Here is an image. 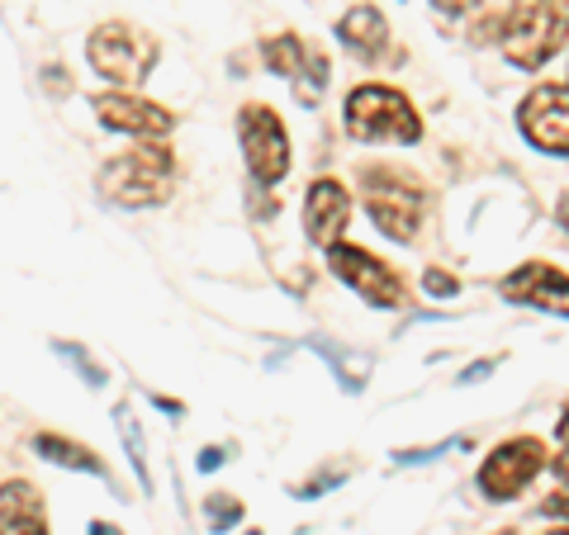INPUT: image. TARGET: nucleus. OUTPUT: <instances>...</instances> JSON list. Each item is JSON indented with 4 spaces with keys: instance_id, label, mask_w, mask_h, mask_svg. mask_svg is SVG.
<instances>
[{
    "instance_id": "nucleus-13",
    "label": "nucleus",
    "mask_w": 569,
    "mask_h": 535,
    "mask_svg": "<svg viewBox=\"0 0 569 535\" xmlns=\"http://www.w3.org/2000/svg\"><path fill=\"white\" fill-rule=\"evenodd\" d=\"M337 39H342L361 62H376V58H385V48H389V24L380 20V10L356 6L347 20L337 24Z\"/></svg>"
},
{
    "instance_id": "nucleus-16",
    "label": "nucleus",
    "mask_w": 569,
    "mask_h": 535,
    "mask_svg": "<svg viewBox=\"0 0 569 535\" xmlns=\"http://www.w3.org/2000/svg\"><path fill=\"white\" fill-rule=\"evenodd\" d=\"M266 67L276 71V77H284V81H295L299 71H305V62H309V48L299 43V39H290V33H284V39H266Z\"/></svg>"
},
{
    "instance_id": "nucleus-24",
    "label": "nucleus",
    "mask_w": 569,
    "mask_h": 535,
    "mask_svg": "<svg viewBox=\"0 0 569 535\" xmlns=\"http://www.w3.org/2000/svg\"><path fill=\"white\" fill-rule=\"evenodd\" d=\"M432 6H441V10H447V14H460V10H470V6H475V0H432Z\"/></svg>"
},
{
    "instance_id": "nucleus-3",
    "label": "nucleus",
    "mask_w": 569,
    "mask_h": 535,
    "mask_svg": "<svg viewBox=\"0 0 569 535\" xmlns=\"http://www.w3.org/2000/svg\"><path fill=\"white\" fill-rule=\"evenodd\" d=\"M361 190H366V209L376 228L385 238H399V242H413L418 223H422V209H427V194L413 175H403L395 166H366L361 171Z\"/></svg>"
},
{
    "instance_id": "nucleus-21",
    "label": "nucleus",
    "mask_w": 569,
    "mask_h": 535,
    "mask_svg": "<svg viewBox=\"0 0 569 535\" xmlns=\"http://www.w3.org/2000/svg\"><path fill=\"white\" fill-rule=\"evenodd\" d=\"M242 516V507H238V497H209V531H228Z\"/></svg>"
},
{
    "instance_id": "nucleus-8",
    "label": "nucleus",
    "mask_w": 569,
    "mask_h": 535,
    "mask_svg": "<svg viewBox=\"0 0 569 535\" xmlns=\"http://www.w3.org/2000/svg\"><path fill=\"white\" fill-rule=\"evenodd\" d=\"M328 265L337 280H347L356 294H366L376 309H403L408 303V290L403 280L389 271L385 261H376L370 252H361V246H332L328 252Z\"/></svg>"
},
{
    "instance_id": "nucleus-31",
    "label": "nucleus",
    "mask_w": 569,
    "mask_h": 535,
    "mask_svg": "<svg viewBox=\"0 0 569 535\" xmlns=\"http://www.w3.org/2000/svg\"><path fill=\"white\" fill-rule=\"evenodd\" d=\"M493 535H518V531H493Z\"/></svg>"
},
{
    "instance_id": "nucleus-10",
    "label": "nucleus",
    "mask_w": 569,
    "mask_h": 535,
    "mask_svg": "<svg viewBox=\"0 0 569 535\" xmlns=\"http://www.w3.org/2000/svg\"><path fill=\"white\" fill-rule=\"evenodd\" d=\"M96 119L114 133H133V138H167L176 129V119L167 110H157L148 100H133V95H96Z\"/></svg>"
},
{
    "instance_id": "nucleus-32",
    "label": "nucleus",
    "mask_w": 569,
    "mask_h": 535,
    "mask_svg": "<svg viewBox=\"0 0 569 535\" xmlns=\"http://www.w3.org/2000/svg\"><path fill=\"white\" fill-rule=\"evenodd\" d=\"M546 535H569V531H546Z\"/></svg>"
},
{
    "instance_id": "nucleus-26",
    "label": "nucleus",
    "mask_w": 569,
    "mask_h": 535,
    "mask_svg": "<svg viewBox=\"0 0 569 535\" xmlns=\"http://www.w3.org/2000/svg\"><path fill=\"white\" fill-rule=\"evenodd\" d=\"M546 512H550V516H569V497H550Z\"/></svg>"
},
{
    "instance_id": "nucleus-4",
    "label": "nucleus",
    "mask_w": 569,
    "mask_h": 535,
    "mask_svg": "<svg viewBox=\"0 0 569 535\" xmlns=\"http://www.w3.org/2000/svg\"><path fill=\"white\" fill-rule=\"evenodd\" d=\"M347 133L361 142H418L422 123L399 91L389 85H361L347 95Z\"/></svg>"
},
{
    "instance_id": "nucleus-29",
    "label": "nucleus",
    "mask_w": 569,
    "mask_h": 535,
    "mask_svg": "<svg viewBox=\"0 0 569 535\" xmlns=\"http://www.w3.org/2000/svg\"><path fill=\"white\" fill-rule=\"evenodd\" d=\"M560 228H569V194L560 200Z\"/></svg>"
},
{
    "instance_id": "nucleus-7",
    "label": "nucleus",
    "mask_w": 569,
    "mask_h": 535,
    "mask_svg": "<svg viewBox=\"0 0 569 535\" xmlns=\"http://www.w3.org/2000/svg\"><path fill=\"white\" fill-rule=\"evenodd\" d=\"M541 470H546V445L537 436L503 441L485 460V470H479V493L493 497V503H503V497H518Z\"/></svg>"
},
{
    "instance_id": "nucleus-17",
    "label": "nucleus",
    "mask_w": 569,
    "mask_h": 535,
    "mask_svg": "<svg viewBox=\"0 0 569 535\" xmlns=\"http://www.w3.org/2000/svg\"><path fill=\"white\" fill-rule=\"evenodd\" d=\"M114 426H119V441H123V451H129V465L138 474V488L142 493H152V474H148V455H142V432H138V422L129 407H119L114 413Z\"/></svg>"
},
{
    "instance_id": "nucleus-15",
    "label": "nucleus",
    "mask_w": 569,
    "mask_h": 535,
    "mask_svg": "<svg viewBox=\"0 0 569 535\" xmlns=\"http://www.w3.org/2000/svg\"><path fill=\"white\" fill-rule=\"evenodd\" d=\"M33 451H39L43 460H52V465H62V470H81V474L104 478V465H100V460L86 451V445L67 441V436H39V441H33Z\"/></svg>"
},
{
    "instance_id": "nucleus-2",
    "label": "nucleus",
    "mask_w": 569,
    "mask_h": 535,
    "mask_svg": "<svg viewBox=\"0 0 569 535\" xmlns=\"http://www.w3.org/2000/svg\"><path fill=\"white\" fill-rule=\"evenodd\" d=\"M569 39V0H512L508 29H503V52L512 67L537 71L560 52Z\"/></svg>"
},
{
    "instance_id": "nucleus-1",
    "label": "nucleus",
    "mask_w": 569,
    "mask_h": 535,
    "mask_svg": "<svg viewBox=\"0 0 569 535\" xmlns=\"http://www.w3.org/2000/svg\"><path fill=\"white\" fill-rule=\"evenodd\" d=\"M171 175H176L171 152L162 142H148V148H129L100 166V194L123 209H148L171 194Z\"/></svg>"
},
{
    "instance_id": "nucleus-20",
    "label": "nucleus",
    "mask_w": 569,
    "mask_h": 535,
    "mask_svg": "<svg viewBox=\"0 0 569 535\" xmlns=\"http://www.w3.org/2000/svg\"><path fill=\"white\" fill-rule=\"evenodd\" d=\"M58 355H67V361L81 370V380H86V384H96V388L104 384V370H100V365H96L91 355H86V351H81L77 342H58Z\"/></svg>"
},
{
    "instance_id": "nucleus-22",
    "label": "nucleus",
    "mask_w": 569,
    "mask_h": 535,
    "mask_svg": "<svg viewBox=\"0 0 569 535\" xmlns=\"http://www.w3.org/2000/svg\"><path fill=\"white\" fill-rule=\"evenodd\" d=\"M347 478V465H337V470H328V474H313L309 484H299V493L295 497H318V493H328V488H337Z\"/></svg>"
},
{
    "instance_id": "nucleus-30",
    "label": "nucleus",
    "mask_w": 569,
    "mask_h": 535,
    "mask_svg": "<svg viewBox=\"0 0 569 535\" xmlns=\"http://www.w3.org/2000/svg\"><path fill=\"white\" fill-rule=\"evenodd\" d=\"M556 432H560V441H565V445H569V413H565V417H560V426H556Z\"/></svg>"
},
{
    "instance_id": "nucleus-9",
    "label": "nucleus",
    "mask_w": 569,
    "mask_h": 535,
    "mask_svg": "<svg viewBox=\"0 0 569 535\" xmlns=\"http://www.w3.org/2000/svg\"><path fill=\"white\" fill-rule=\"evenodd\" d=\"M518 123L541 152L569 157V85H537L522 100Z\"/></svg>"
},
{
    "instance_id": "nucleus-5",
    "label": "nucleus",
    "mask_w": 569,
    "mask_h": 535,
    "mask_svg": "<svg viewBox=\"0 0 569 535\" xmlns=\"http://www.w3.org/2000/svg\"><path fill=\"white\" fill-rule=\"evenodd\" d=\"M86 52H91V67L100 71L104 81H114V85L148 81V71L157 62V43L148 39V33L129 29V24H104V29H96L91 43H86Z\"/></svg>"
},
{
    "instance_id": "nucleus-14",
    "label": "nucleus",
    "mask_w": 569,
    "mask_h": 535,
    "mask_svg": "<svg viewBox=\"0 0 569 535\" xmlns=\"http://www.w3.org/2000/svg\"><path fill=\"white\" fill-rule=\"evenodd\" d=\"M0 535H48L43 531V503L29 484H6V497H0Z\"/></svg>"
},
{
    "instance_id": "nucleus-12",
    "label": "nucleus",
    "mask_w": 569,
    "mask_h": 535,
    "mask_svg": "<svg viewBox=\"0 0 569 535\" xmlns=\"http://www.w3.org/2000/svg\"><path fill=\"white\" fill-rule=\"evenodd\" d=\"M347 219H351V194L337 185V181H313L309 185V200H305V233H309V242L337 246Z\"/></svg>"
},
{
    "instance_id": "nucleus-6",
    "label": "nucleus",
    "mask_w": 569,
    "mask_h": 535,
    "mask_svg": "<svg viewBox=\"0 0 569 535\" xmlns=\"http://www.w3.org/2000/svg\"><path fill=\"white\" fill-rule=\"evenodd\" d=\"M238 138H242V157H247V171L257 175V185H276L290 171V138H284L276 110L247 104L238 114Z\"/></svg>"
},
{
    "instance_id": "nucleus-11",
    "label": "nucleus",
    "mask_w": 569,
    "mask_h": 535,
    "mask_svg": "<svg viewBox=\"0 0 569 535\" xmlns=\"http://www.w3.org/2000/svg\"><path fill=\"white\" fill-rule=\"evenodd\" d=\"M503 294L518 299V303H531V309H550V313L569 317V275L556 271V265H546V261H531L518 275H508Z\"/></svg>"
},
{
    "instance_id": "nucleus-25",
    "label": "nucleus",
    "mask_w": 569,
    "mask_h": 535,
    "mask_svg": "<svg viewBox=\"0 0 569 535\" xmlns=\"http://www.w3.org/2000/svg\"><path fill=\"white\" fill-rule=\"evenodd\" d=\"M219 465H223V451H204V455H200V470H204V474L219 470Z\"/></svg>"
},
{
    "instance_id": "nucleus-18",
    "label": "nucleus",
    "mask_w": 569,
    "mask_h": 535,
    "mask_svg": "<svg viewBox=\"0 0 569 535\" xmlns=\"http://www.w3.org/2000/svg\"><path fill=\"white\" fill-rule=\"evenodd\" d=\"M323 91H328V58L309 48V62L295 77V95H299V104H318V100H323Z\"/></svg>"
},
{
    "instance_id": "nucleus-28",
    "label": "nucleus",
    "mask_w": 569,
    "mask_h": 535,
    "mask_svg": "<svg viewBox=\"0 0 569 535\" xmlns=\"http://www.w3.org/2000/svg\"><path fill=\"white\" fill-rule=\"evenodd\" d=\"M91 535H123V531H119V526H104V522H100V526H91Z\"/></svg>"
},
{
    "instance_id": "nucleus-23",
    "label": "nucleus",
    "mask_w": 569,
    "mask_h": 535,
    "mask_svg": "<svg viewBox=\"0 0 569 535\" xmlns=\"http://www.w3.org/2000/svg\"><path fill=\"white\" fill-rule=\"evenodd\" d=\"M422 284H427V294H441V299H451V294L460 290V280H456V275H447V271H437V265L422 275Z\"/></svg>"
},
{
    "instance_id": "nucleus-19",
    "label": "nucleus",
    "mask_w": 569,
    "mask_h": 535,
    "mask_svg": "<svg viewBox=\"0 0 569 535\" xmlns=\"http://www.w3.org/2000/svg\"><path fill=\"white\" fill-rule=\"evenodd\" d=\"M313 351L318 355H328V361H332V370H337V380H342V388H347V394H356V388H366V361H356V355H342V351H332L328 342H313Z\"/></svg>"
},
{
    "instance_id": "nucleus-27",
    "label": "nucleus",
    "mask_w": 569,
    "mask_h": 535,
    "mask_svg": "<svg viewBox=\"0 0 569 535\" xmlns=\"http://www.w3.org/2000/svg\"><path fill=\"white\" fill-rule=\"evenodd\" d=\"M556 470H560V478H565V484H569V445H565V455L556 460Z\"/></svg>"
}]
</instances>
